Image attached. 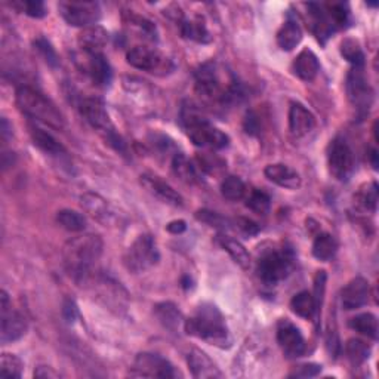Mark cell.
Here are the masks:
<instances>
[{
	"label": "cell",
	"mask_w": 379,
	"mask_h": 379,
	"mask_svg": "<svg viewBox=\"0 0 379 379\" xmlns=\"http://www.w3.org/2000/svg\"><path fill=\"white\" fill-rule=\"evenodd\" d=\"M178 24L181 27L182 36L190 40H194L199 43H209L212 40L205 21H203L200 17H196L193 20L182 18Z\"/></svg>",
	"instance_id": "obj_29"
},
{
	"label": "cell",
	"mask_w": 379,
	"mask_h": 379,
	"mask_svg": "<svg viewBox=\"0 0 379 379\" xmlns=\"http://www.w3.org/2000/svg\"><path fill=\"white\" fill-rule=\"evenodd\" d=\"M325 289H326V271H317L316 279H314V302H316V309L317 313L320 311V307H322V301L325 297Z\"/></svg>",
	"instance_id": "obj_44"
},
{
	"label": "cell",
	"mask_w": 379,
	"mask_h": 379,
	"mask_svg": "<svg viewBox=\"0 0 379 379\" xmlns=\"http://www.w3.org/2000/svg\"><path fill=\"white\" fill-rule=\"evenodd\" d=\"M325 9L328 12L329 20L332 21L335 27V30L347 27V24L349 23V9L347 4H340V2L326 4Z\"/></svg>",
	"instance_id": "obj_37"
},
{
	"label": "cell",
	"mask_w": 379,
	"mask_h": 379,
	"mask_svg": "<svg viewBox=\"0 0 379 379\" xmlns=\"http://www.w3.org/2000/svg\"><path fill=\"white\" fill-rule=\"evenodd\" d=\"M244 129H246V132L251 134V135L258 134L259 123H258V118H256V116L252 111L247 113V116H246V119H244Z\"/></svg>",
	"instance_id": "obj_49"
},
{
	"label": "cell",
	"mask_w": 379,
	"mask_h": 379,
	"mask_svg": "<svg viewBox=\"0 0 379 379\" xmlns=\"http://www.w3.org/2000/svg\"><path fill=\"white\" fill-rule=\"evenodd\" d=\"M15 8L32 18H43L48 13L45 4L40 0H21L15 4Z\"/></svg>",
	"instance_id": "obj_43"
},
{
	"label": "cell",
	"mask_w": 379,
	"mask_h": 379,
	"mask_svg": "<svg viewBox=\"0 0 379 379\" xmlns=\"http://www.w3.org/2000/svg\"><path fill=\"white\" fill-rule=\"evenodd\" d=\"M12 134V126L9 125V122L4 118L2 119V138H4V141H6L8 139V137Z\"/></svg>",
	"instance_id": "obj_52"
},
{
	"label": "cell",
	"mask_w": 379,
	"mask_h": 379,
	"mask_svg": "<svg viewBox=\"0 0 379 379\" xmlns=\"http://www.w3.org/2000/svg\"><path fill=\"white\" fill-rule=\"evenodd\" d=\"M221 193L227 200L237 201L246 196V185L239 177H227L221 184Z\"/></svg>",
	"instance_id": "obj_39"
},
{
	"label": "cell",
	"mask_w": 379,
	"mask_h": 379,
	"mask_svg": "<svg viewBox=\"0 0 379 379\" xmlns=\"http://www.w3.org/2000/svg\"><path fill=\"white\" fill-rule=\"evenodd\" d=\"M36 378H60V373H56L52 368L49 366H39L35 371Z\"/></svg>",
	"instance_id": "obj_50"
},
{
	"label": "cell",
	"mask_w": 379,
	"mask_h": 379,
	"mask_svg": "<svg viewBox=\"0 0 379 379\" xmlns=\"http://www.w3.org/2000/svg\"><path fill=\"white\" fill-rule=\"evenodd\" d=\"M187 361H188L190 371H192V375L197 379L223 378L221 371L218 369V366L212 361V359L199 348H193L192 352H190Z\"/></svg>",
	"instance_id": "obj_20"
},
{
	"label": "cell",
	"mask_w": 379,
	"mask_h": 379,
	"mask_svg": "<svg viewBox=\"0 0 379 379\" xmlns=\"http://www.w3.org/2000/svg\"><path fill=\"white\" fill-rule=\"evenodd\" d=\"M28 129H30V137L33 139V144L43 153H46L49 156H60L66 151L63 145L54 138V135L46 132L45 129L39 128L37 125H30Z\"/></svg>",
	"instance_id": "obj_27"
},
{
	"label": "cell",
	"mask_w": 379,
	"mask_h": 379,
	"mask_svg": "<svg viewBox=\"0 0 379 379\" xmlns=\"http://www.w3.org/2000/svg\"><path fill=\"white\" fill-rule=\"evenodd\" d=\"M128 64L134 68L151 73L157 76H166L173 71L175 66L166 55L149 46H135L126 54Z\"/></svg>",
	"instance_id": "obj_11"
},
{
	"label": "cell",
	"mask_w": 379,
	"mask_h": 379,
	"mask_svg": "<svg viewBox=\"0 0 379 379\" xmlns=\"http://www.w3.org/2000/svg\"><path fill=\"white\" fill-rule=\"evenodd\" d=\"M246 206L258 215H266L270 212L271 199L266 192H261V190H252L249 196L246 197Z\"/></svg>",
	"instance_id": "obj_38"
},
{
	"label": "cell",
	"mask_w": 379,
	"mask_h": 379,
	"mask_svg": "<svg viewBox=\"0 0 379 379\" xmlns=\"http://www.w3.org/2000/svg\"><path fill=\"white\" fill-rule=\"evenodd\" d=\"M196 218L203 223L209 224L211 227H225L227 224V220H224L221 215H218L216 212H212V211H206V209L199 211L196 213Z\"/></svg>",
	"instance_id": "obj_45"
},
{
	"label": "cell",
	"mask_w": 379,
	"mask_h": 379,
	"mask_svg": "<svg viewBox=\"0 0 379 379\" xmlns=\"http://www.w3.org/2000/svg\"><path fill=\"white\" fill-rule=\"evenodd\" d=\"M160 259L157 244L150 235L138 236L123 256L125 268L132 274H141L153 268Z\"/></svg>",
	"instance_id": "obj_7"
},
{
	"label": "cell",
	"mask_w": 379,
	"mask_h": 379,
	"mask_svg": "<svg viewBox=\"0 0 379 379\" xmlns=\"http://www.w3.org/2000/svg\"><path fill=\"white\" fill-rule=\"evenodd\" d=\"M236 224H237V228H240V231L244 232L246 236H255L261 230L259 225L254 223L252 220H249V218H239Z\"/></svg>",
	"instance_id": "obj_47"
},
{
	"label": "cell",
	"mask_w": 379,
	"mask_h": 379,
	"mask_svg": "<svg viewBox=\"0 0 379 379\" xmlns=\"http://www.w3.org/2000/svg\"><path fill=\"white\" fill-rule=\"evenodd\" d=\"M35 48L40 54V56L45 60V63L51 67H58L60 66V58H58L54 46L51 45V42L45 37H39L35 40Z\"/></svg>",
	"instance_id": "obj_42"
},
{
	"label": "cell",
	"mask_w": 379,
	"mask_h": 379,
	"mask_svg": "<svg viewBox=\"0 0 379 379\" xmlns=\"http://www.w3.org/2000/svg\"><path fill=\"white\" fill-rule=\"evenodd\" d=\"M58 11L64 21L73 27H92L101 18V6L97 2H61L58 5Z\"/></svg>",
	"instance_id": "obj_12"
},
{
	"label": "cell",
	"mask_w": 379,
	"mask_h": 379,
	"mask_svg": "<svg viewBox=\"0 0 379 379\" xmlns=\"http://www.w3.org/2000/svg\"><path fill=\"white\" fill-rule=\"evenodd\" d=\"M277 342H279L282 352L285 353L286 357L289 359H297L301 357L305 353V340L302 337L301 330L289 320L283 318L277 323Z\"/></svg>",
	"instance_id": "obj_15"
},
{
	"label": "cell",
	"mask_w": 379,
	"mask_h": 379,
	"mask_svg": "<svg viewBox=\"0 0 379 379\" xmlns=\"http://www.w3.org/2000/svg\"><path fill=\"white\" fill-rule=\"evenodd\" d=\"M347 95L353 108L357 111L360 118L369 113L373 101V91L366 77V71L363 66H353L347 75Z\"/></svg>",
	"instance_id": "obj_9"
},
{
	"label": "cell",
	"mask_w": 379,
	"mask_h": 379,
	"mask_svg": "<svg viewBox=\"0 0 379 379\" xmlns=\"http://www.w3.org/2000/svg\"><path fill=\"white\" fill-rule=\"evenodd\" d=\"M130 375L142 378H177L178 372L165 357L153 353H141L134 361Z\"/></svg>",
	"instance_id": "obj_14"
},
{
	"label": "cell",
	"mask_w": 379,
	"mask_h": 379,
	"mask_svg": "<svg viewBox=\"0 0 379 379\" xmlns=\"http://www.w3.org/2000/svg\"><path fill=\"white\" fill-rule=\"evenodd\" d=\"M141 184L147 188L153 196H156L160 200H163L165 203H168V205H172V206L184 205L182 196L173 187H170L166 181L157 177V175L144 173L141 177Z\"/></svg>",
	"instance_id": "obj_18"
},
{
	"label": "cell",
	"mask_w": 379,
	"mask_h": 379,
	"mask_svg": "<svg viewBox=\"0 0 379 379\" xmlns=\"http://www.w3.org/2000/svg\"><path fill=\"white\" fill-rule=\"evenodd\" d=\"M290 309L302 318H313L318 314L313 294H310L309 290H302V292L297 294L292 301H290Z\"/></svg>",
	"instance_id": "obj_32"
},
{
	"label": "cell",
	"mask_w": 379,
	"mask_h": 379,
	"mask_svg": "<svg viewBox=\"0 0 379 379\" xmlns=\"http://www.w3.org/2000/svg\"><path fill=\"white\" fill-rule=\"evenodd\" d=\"M320 372H322V366H320V364L307 363V364H301V366L294 373H290V376L313 378V376H317Z\"/></svg>",
	"instance_id": "obj_46"
},
{
	"label": "cell",
	"mask_w": 379,
	"mask_h": 379,
	"mask_svg": "<svg viewBox=\"0 0 379 379\" xmlns=\"http://www.w3.org/2000/svg\"><path fill=\"white\" fill-rule=\"evenodd\" d=\"M341 54L347 61L352 63L353 66H363L364 64V54L359 43L353 39H347L341 45Z\"/></svg>",
	"instance_id": "obj_41"
},
{
	"label": "cell",
	"mask_w": 379,
	"mask_h": 379,
	"mask_svg": "<svg viewBox=\"0 0 379 379\" xmlns=\"http://www.w3.org/2000/svg\"><path fill=\"white\" fill-rule=\"evenodd\" d=\"M166 230H168L169 232H172V235H181V232H184V231L187 230V224H185V221H182V220L172 221V223L168 224Z\"/></svg>",
	"instance_id": "obj_51"
},
{
	"label": "cell",
	"mask_w": 379,
	"mask_h": 379,
	"mask_svg": "<svg viewBox=\"0 0 379 379\" xmlns=\"http://www.w3.org/2000/svg\"><path fill=\"white\" fill-rule=\"evenodd\" d=\"M77 43H79V48L86 55L103 54L106 45L108 43V33L106 28H103L101 25L86 27L80 32L77 37Z\"/></svg>",
	"instance_id": "obj_21"
},
{
	"label": "cell",
	"mask_w": 379,
	"mask_h": 379,
	"mask_svg": "<svg viewBox=\"0 0 379 379\" xmlns=\"http://www.w3.org/2000/svg\"><path fill=\"white\" fill-rule=\"evenodd\" d=\"M292 264L294 258L289 251L270 249L259 256L256 273L262 283L275 286L289 275L290 270H292Z\"/></svg>",
	"instance_id": "obj_8"
},
{
	"label": "cell",
	"mask_w": 379,
	"mask_h": 379,
	"mask_svg": "<svg viewBox=\"0 0 379 379\" xmlns=\"http://www.w3.org/2000/svg\"><path fill=\"white\" fill-rule=\"evenodd\" d=\"M188 335L215 345L230 344V333L225 318L220 309L213 304H201L196 313L184 322Z\"/></svg>",
	"instance_id": "obj_3"
},
{
	"label": "cell",
	"mask_w": 379,
	"mask_h": 379,
	"mask_svg": "<svg viewBox=\"0 0 379 379\" xmlns=\"http://www.w3.org/2000/svg\"><path fill=\"white\" fill-rule=\"evenodd\" d=\"M82 208L89 213L98 223L110 225L116 221V212L111 209L110 203L95 193H85L80 197Z\"/></svg>",
	"instance_id": "obj_19"
},
{
	"label": "cell",
	"mask_w": 379,
	"mask_h": 379,
	"mask_svg": "<svg viewBox=\"0 0 379 379\" xmlns=\"http://www.w3.org/2000/svg\"><path fill=\"white\" fill-rule=\"evenodd\" d=\"M349 328L371 340H378V318L372 313H363L349 320Z\"/></svg>",
	"instance_id": "obj_33"
},
{
	"label": "cell",
	"mask_w": 379,
	"mask_h": 379,
	"mask_svg": "<svg viewBox=\"0 0 379 379\" xmlns=\"http://www.w3.org/2000/svg\"><path fill=\"white\" fill-rule=\"evenodd\" d=\"M79 110L86 122L103 135L108 145H111L116 151L126 154V144L116 132L103 99L97 97H85L80 99Z\"/></svg>",
	"instance_id": "obj_6"
},
{
	"label": "cell",
	"mask_w": 379,
	"mask_h": 379,
	"mask_svg": "<svg viewBox=\"0 0 379 379\" xmlns=\"http://www.w3.org/2000/svg\"><path fill=\"white\" fill-rule=\"evenodd\" d=\"M56 223L71 232H82L86 228V218L71 209H63L56 213Z\"/></svg>",
	"instance_id": "obj_36"
},
{
	"label": "cell",
	"mask_w": 379,
	"mask_h": 379,
	"mask_svg": "<svg viewBox=\"0 0 379 379\" xmlns=\"http://www.w3.org/2000/svg\"><path fill=\"white\" fill-rule=\"evenodd\" d=\"M24 364L23 361L13 354L4 353L2 354V368H0V378H21Z\"/></svg>",
	"instance_id": "obj_40"
},
{
	"label": "cell",
	"mask_w": 379,
	"mask_h": 379,
	"mask_svg": "<svg viewBox=\"0 0 379 379\" xmlns=\"http://www.w3.org/2000/svg\"><path fill=\"white\" fill-rule=\"evenodd\" d=\"M369 160H371V163H372V168L373 169H378V150L376 149H372L369 151Z\"/></svg>",
	"instance_id": "obj_53"
},
{
	"label": "cell",
	"mask_w": 379,
	"mask_h": 379,
	"mask_svg": "<svg viewBox=\"0 0 379 379\" xmlns=\"http://www.w3.org/2000/svg\"><path fill=\"white\" fill-rule=\"evenodd\" d=\"M15 101L20 111L27 118L56 130L64 129V118L60 110L49 98L36 91L35 87L20 86L15 94Z\"/></svg>",
	"instance_id": "obj_4"
},
{
	"label": "cell",
	"mask_w": 379,
	"mask_h": 379,
	"mask_svg": "<svg viewBox=\"0 0 379 379\" xmlns=\"http://www.w3.org/2000/svg\"><path fill=\"white\" fill-rule=\"evenodd\" d=\"M295 75L304 80V82H311L317 77L320 71V63L317 55L311 49H302L292 64Z\"/></svg>",
	"instance_id": "obj_25"
},
{
	"label": "cell",
	"mask_w": 379,
	"mask_h": 379,
	"mask_svg": "<svg viewBox=\"0 0 379 379\" xmlns=\"http://www.w3.org/2000/svg\"><path fill=\"white\" fill-rule=\"evenodd\" d=\"M172 170L177 177L187 182V184H194L197 181V170L194 165L190 162V160L182 154V153H175L172 157Z\"/></svg>",
	"instance_id": "obj_31"
},
{
	"label": "cell",
	"mask_w": 379,
	"mask_h": 379,
	"mask_svg": "<svg viewBox=\"0 0 379 379\" xmlns=\"http://www.w3.org/2000/svg\"><path fill=\"white\" fill-rule=\"evenodd\" d=\"M86 73L91 76L92 82L101 87H107L111 83L113 71L110 63L104 54H95V55H86Z\"/></svg>",
	"instance_id": "obj_23"
},
{
	"label": "cell",
	"mask_w": 379,
	"mask_h": 379,
	"mask_svg": "<svg viewBox=\"0 0 379 379\" xmlns=\"http://www.w3.org/2000/svg\"><path fill=\"white\" fill-rule=\"evenodd\" d=\"M63 316L67 323H75V320L79 317V309L76 302L73 299H67L63 305Z\"/></svg>",
	"instance_id": "obj_48"
},
{
	"label": "cell",
	"mask_w": 379,
	"mask_h": 379,
	"mask_svg": "<svg viewBox=\"0 0 379 379\" xmlns=\"http://www.w3.org/2000/svg\"><path fill=\"white\" fill-rule=\"evenodd\" d=\"M338 251V242L329 232H322L314 239L313 243V255L316 259L328 262L330 261Z\"/></svg>",
	"instance_id": "obj_30"
},
{
	"label": "cell",
	"mask_w": 379,
	"mask_h": 379,
	"mask_svg": "<svg viewBox=\"0 0 379 379\" xmlns=\"http://www.w3.org/2000/svg\"><path fill=\"white\" fill-rule=\"evenodd\" d=\"M369 301V283L363 277L349 280L341 290V304L344 310H357Z\"/></svg>",
	"instance_id": "obj_17"
},
{
	"label": "cell",
	"mask_w": 379,
	"mask_h": 379,
	"mask_svg": "<svg viewBox=\"0 0 379 379\" xmlns=\"http://www.w3.org/2000/svg\"><path fill=\"white\" fill-rule=\"evenodd\" d=\"M154 316L165 329L169 332L177 333L181 328L182 322V314L178 310L177 305L173 302H160L154 307Z\"/></svg>",
	"instance_id": "obj_26"
},
{
	"label": "cell",
	"mask_w": 379,
	"mask_h": 379,
	"mask_svg": "<svg viewBox=\"0 0 379 379\" xmlns=\"http://www.w3.org/2000/svg\"><path fill=\"white\" fill-rule=\"evenodd\" d=\"M316 116L301 103H292L289 108V130L295 138L309 137L316 129Z\"/></svg>",
	"instance_id": "obj_16"
},
{
	"label": "cell",
	"mask_w": 379,
	"mask_h": 379,
	"mask_svg": "<svg viewBox=\"0 0 379 379\" xmlns=\"http://www.w3.org/2000/svg\"><path fill=\"white\" fill-rule=\"evenodd\" d=\"M302 40V27L299 24L298 17L295 13L289 12L285 24L280 27L277 33V45L282 51H292L295 49Z\"/></svg>",
	"instance_id": "obj_22"
},
{
	"label": "cell",
	"mask_w": 379,
	"mask_h": 379,
	"mask_svg": "<svg viewBox=\"0 0 379 379\" xmlns=\"http://www.w3.org/2000/svg\"><path fill=\"white\" fill-rule=\"evenodd\" d=\"M345 354L353 366H360V364L369 359L371 347L361 340H348V342L345 344Z\"/></svg>",
	"instance_id": "obj_35"
},
{
	"label": "cell",
	"mask_w": 379,
	"mask_h": 379,
	"mask_svg": "<svg viewBox=\"0 0 379 379\" xmlns=\"http://www.w3.org/2000/svg\"><path fill=\"white\" fill-rule=\"evenodd\" d=\"M356 205L366 212H376L378 184L375 181L360 187V190L356 194Z\"/></svg>",
	"instance_id": "obj_34"
},
{
	"label": "cell",
	"mask_w": 379,
	"mask_h": 379,
	"mask_svg": "<svg viewBox=\"0 0 379 379\" xmlns=\"http://www.w3.org/2000/svg\"><path fill=\"white\" fill-rule=\"evenodd\" d=\"M196 92L208 103L223 108L239 103L243 98L242 85L235 77L224 83L220 70L213 63L203 64L196 71Z\"/></svg>",
	"instance_id": "obj_2"
},
{
	"label": "cell",
	"mask_w": 379,
	"mask_h": 379,
	"mask_svg": "<svg viewBox=\"0 0 379 379\" xmlns=\"http://www.w3.org/2000/svg\"><path fill=\"white\" fill-rule=\"evenodd\" d=\"M104 242L98 235H83L70 239L63 247V262L67 274L77 283L92 277L97 262L103 255Z\"/></svg>",
	"instance_id": "obj_1"
},
{
	"label": "cell",
	"mask_w": 379,
	"mask_h": 379,
	"mask_svg": "<svg viewBox=\"0 0 379 379\" xmlns=\"http://www.w3.org/2000/svg\"><path fill=\"white\" fill-rule=\"evenodd\" d=\"M328 166L335 180L348 181L356 170V157L349 144L341 138H333L328 147Z\"/></svg>",
	"instance_id": "obj_10"
},
{
	"label": "cell",
	"mask_w": 379,
	"mask_h": 379,
	"mask_svg": "<svg viewBox=\"0 0 379 379\" xmlns=\"http://www.w3.org/2000/svg\"><path fill=\"white\" fill-rule=\"evenodd\" d=\"M218 242H220V244L223 246V249L231 256V259L235 261L240 268H243V270L251 268V255L239 240H235L228 236H220Z\"/></svg>",
	"instance_id": "obj_28"
},
{
	"label": "cell",
	"mask_w": 379,
	"mask_h": 379,
	"mask_svg": "<svg viewBox=\"0 0 379 379\" xmlns=\"http://www.w3.org/2000/svg\"><path fill=\"white\" fill-rule=\"evenodd\" d=\"M0 318H2L0 340L4 344L15 342L24 337L28 329L27 320L21 313L12 309L9 297L5 290H2V297H0Z\"/></svg>",
	"instance_id": "obj_13"
},
{
	"label": "cell",
	"mask_w": 379,
	"mask_h": 379,
	"mask_svg": "<svg viewBox=\"0 0 379 379\" xmlns=\"http://www.w3.org/2000/svg\"><path fill=\"white\" fill-rule=\"evenodd\" d=\"M264 173L271 182H274L279 187L289 188V190H297L301 187L299 173L287 165H283V163L268 165L264 169Z\"/></svg>",
	"instance_id": "obj_24"
},
{
	"label": "cell",
	"mask_w": 379,
	"mask_h": 379,
	"mask_svg": "<svg viewBox=\"0 0 379 379\" xmlns=\"http://www.w3.org/2000/svg\"><path fill=\"white\" fill-rule=\"evenodd\" d=\"M181 123L188 138L197 147H208L212 150H223L228 147L230 138L221 129L215 128L194 106H185L181 111Z\"/></svg>",
	"instance_id": "obj_5"
}]
</instances>
